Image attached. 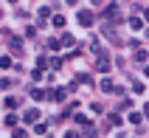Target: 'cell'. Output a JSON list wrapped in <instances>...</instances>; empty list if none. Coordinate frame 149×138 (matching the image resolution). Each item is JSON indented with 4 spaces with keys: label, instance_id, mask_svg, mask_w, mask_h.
<instances>
[{
    "label": "cell",
    "instance_id": "cell-5",
    "mask_svg": "<svg viewBox=\"0 0 149 138\" xmlns=\"http://www.w3.org/2000/svg\"><path fill=\"white\" fill-rule=\"evenodd\" d=\"M54 25H56V28H62V25H65V17L56 14V17H54Z\"/></svg>",
    "mask_w": 149,
    "mask_h": 138
},
{
    "label": "cell",
    "instance_id": "cell-2",
    "mask_svg": "<svg viewBox=\"0 0 149 138\" xmlns=\"http://www.w3.org/2000/svg\"><path fill=\"white\" fill-rule=\"evenodd\" d=\"M23 118H25V121H37V118H40V113H37V110H28Z\"/></svg>",
    "mask_w": 149,
    "mask_h": 138
},
{
    "label": "cell",
    "instance_id": "cell-4",
    "mask_svg": "<svg viewBox=\"0 0 149 138\" xmlns=\"http://www.w3.org/2000/svg\"><path fill=\"white\" fill-rule=\"evenodd\" d=\"M31 96H34V99H37V102H42V99H45V96H48V93H45V90H34V93H31Z\"/></svg>",
    "mask_w": 149,
    "mask_h": 138
},
{
    "label": "cell",
    "instance_id": "cell-6",
    "mask_svg": "<svg viewBox=\"0 0 149 138\" xmlns=\"http://www.w3.org/2000/svg\"><path fill=\"white\" fill-rule=\"evenodd\" d=\"M14 138H28V132H25V130H17V132H14Z\"/></svg>",
    "mask_w": 149,
    "mask_h": 138
},
{
    "label": "cell",
    "instance_id": "cell-7",
    "mask_svg": "<svg viewBox=\"0 0 149 138\" xmlns=\"http://www.w3.org/2000/svg\"><path fill=\"white\" fill-rule=\"evenodd\" d=\"M65 3H76V0H65Z\"/></svg>",
    "mask_w": 149,
    "mask_h": 138
},
{
    "label": "cell",
    "instance_id": "cell-1",
    "mask_svg": "<svg viewBox=\"0 0 149 138\" xmlns=\"http://www.w3.org/2000/svg\"><path fill=\"white\" fill-rule=\"evenodd\" d=\"M79 23H82V25H90V23H93L90 11H79Z\"/></svg>",
    "mask_w": 149,
    "mask_h": 138
},
{
    "label": "cell",
    "instance_id": "cell-3",
    "mask_svg": "<svg viewBox=\"0 0 149 138\" xmlns=\"http://www.w3.org/2000/svg\"><path fill=\"white\" fill-rule=\"evenodd\" d=\"M101 90H104V93H113V82L104 79V82H101Z\"/></svg>",
    "mask_w": 149,
    "mask_h": 138
}]
</instances>
